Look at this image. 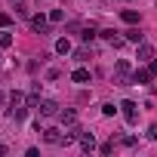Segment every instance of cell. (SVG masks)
I'll list each match as a JSON object with an SVG mask.
<instances>
[{"instance_id": "obj_5", "label": "cell", "mask_w": 157, "mask_h": 157, "mask_svg": "<svg viewBox=\"0 0 157 157\" xmlns=\"http://www.w3.org/2000/svg\"><path fill=\"white\" fill-rule=\"evenodd\" d=\"M31 28H34L37 34H46V31H49V16H34V19H31Z\"/></svg>"}, {"instance_id": "obj_16", "label": "cell", "mask_w": 157, "mask_h": 157, "mask_svg": "<svg viewBox=\"0 0 157 157\" xmlns=\"http://www.w3.org/2000/svg\"><path fill=\"white\" fill-rule=\"evenodd\" d=\"M123 22L126 25H139V13L136 10H123Z\"/></svg>"}, {"instance_id": "obj_28", "label": "cell", "mask_w": 157, "mask_h": 157, "mask_svg": "<svg viewBox=\"0 0 157 157\" xmlns=\"http://www.w3.org/2000/svg\"><path fill=\"white\" fill-rule=\"evenodd\" d=\"M3 154H6V145H0V157H3Z\"/></svg>"}, {"instance_id": "obj_12", "label": "cell", "mask_w": 157, "mask_h": 157, "mask_svg": "<svg viewBox=\"0 0 157 157\" xmlns=\"http://www.w3.org/2000/svg\"><path fill=\"white\" fill-rule=\"evenodd\" d=\"M10 117H13V120H16V123H22V120H25V117H28V111H25V108H22V105H13V108H10Z\"/></svg>"}, {"instance_id": "obj_13", "label": "cell", "mask_w": 157, "mask_h": 157, "mask_svg": "<svg viewBox=\"0 0 157 157\" xmlns=\"http://www.w3.org/2000/svg\"><path fill=\"white\" fill-rule=\"evenodd\" d=\"M126 40H129V43H136V46H139V43H142V40H145V34H142V31H139V28H129V31H126Z\"/></svg>"}, {"instance_id": "obj_17", "label": "cell", "mask_w": 157, "mask_h": 157, "mask_svg": "<svg viewBox=\"0 0 157 157\" xmlns=\"http://www.w3.org/2000/svg\"><path fill=\"white\" fill-rule=\"evenodd\" d=\"M59 22H65V13L62 10H52L49 13V25H59Z\"/></svg>"}, {"instance_id": "obj_9", "label": "cell", "mask_w": 157, "mask_h": 157, "mask_svg": "<svg viewBox=\"0 0 157 157\" xmlns=\"http://www.w3.org/2000/svg\"><path fill=\"white\" fill-rule=\"evenodd\" d=\"M13 40H16V37H13V31H10V28H0V49H10V46H13Z\"/></svg>"}, {"instance_id": "obj_6", "label": "cell", "mask_w": 157, "mask_h": 157, "mask_svg": "<svg viewBox=\"0 0 157 157\" xmlns=\"http://www.w3.org/2000/svg\"><path fill=\"white\" fill-rule=\"evenodd\" d=\"M59 120H62V126H74L77 123V111L74 108H62L59 111Z\"/></svg>"}, {"instance_id": "obj_8", "label": "cell", "mask_w": 157, "mask_h": 157, "mask_svg": "<svg viewBox=\"0 0 157 157\" xmlns=\"http://www.w3.org/2000/svg\"><path fill=\"white\" fill-rule=\"evenodd\" d=\"M80 148H83V151H93V148H96V136L80 129Z\"/></svg>"}, {"instance_id": "obj_1", "label": "cell", "mask_w": 157, "mask_h": 157, "mask_svg": "<svg viewBox=\"0 0 157 157\" xmlns=\"http://www.w3.org/2000/svg\"><path fill=\"white\" fill-rule=\"evenodd\" d=\"M120 111H123V120H126L129 126L139 120V105H136V102H129V99H126V102H120Z\"/></svg>"}, {"instance_id": "obj_27", "label": "cell", "mask_w": 157, "mask_h": 157, "mask_svg": "<svg viewBox=\"0 0 157 157\" xmlns=\"http://www.w3.org/2000/svg\"><path fill=\"white\" fill-rule=\"evenodd\" d=\"M3 102H10V96H6V93H0V105H3Z\"/></svg>"}, {"instance_id": "obj_15", "label": "cell", "mask_w": 157, "mask_h": 157, "mask_svg": "<svg viewBox=\"0 0 157 157\" xmlns=\"http://www.w3.org/2000/svg\"><path fill=\"white\" fill-rule=\"evenodd\" d=\"M25 105H28V108H37V105H40V83H37V86H34V93L25 99Z\"/></svg>"}, {"instance_id": "obj_22", "label": "cell", "mask_w": 157, "mask_h": 157, "mask_svg": "<svg viewBox=\"0 0 157 157\" xmlns=\"http://www.w3.org/2000/svg\"><path fill=\"white\" fill-rule=\"evenodd\" d=\"M114 111H117V108H114V105H111V102H105V105H102V114H105V117H111V114H114Z\"/></svg>"}, {"instance_id": "obj_18", "label": "cell", "mask_w": 157, "mask_h": 157, "mask_svg": "<svg viewBox=\"0 0 157 157\" xmlns=\"http://www.w3.org/2000/svg\"><path fill=\"white\" fill-rule=\"evenodd\" d=\"M74 59H77V62H86V59H90V46H80V49L74 52Z\"/></svg>"}, {"instance_id": "obj_23", "label": "cell", "mask_w": 157, "mask_h": 157, "mask_svg": "<svg viewBox=\"0 0 157 157\" xmlns=\"http://www.w3.org/2000/svg\"><path fill=\"white\" fill-rule=\"evenodd\" d=\"M59 74H62L59 68H49V71H46V80H56V77H59Z\"/></svg>"}, {"instance_id": "obj_21", "label": "cell", "mask_w": 157, "mask_h": 157, "mask_svg": "<svg viewBox=\"0 0 157 157\" xmlns=\"http://www.w3.org/2000/svg\"><path fill=\"white\" fill-rule=\"evenodd\" d=\"M96 34H99V31H96V28H86V31H83V40H86V43H90V40H96Z\"/></svg>"}, {"instance_id": "obj_4", "label": "cell", "mask_w": 157, "mask_h": 157, "mask_svg": "<svg viewBox=\"0 0 157 157\" xmlns=\"http://www.w3.org/2000/svg\"><path fill=\"white\" fill-rule=\"evenodd\" d=\"M114 71H117V80H114V83H126V80H129V62L120 59V62L114 65Z\"/></svg>"}, {"instance_id": "obj_2", "label": "cell", "mask_w": 157, "mask_h": 157, "mask_svg": "<svg viewBox=\"0 0 157 157\" xmlns=\"http://www.w3.org/2000/svg\"><path fill=\"white\" fill-rule=\"evenodd\" d=\"M37 111H40V117H59V102H52V99H43L40 105H37Z\"/></svg>"}, {"instance_id": "obj_7", "label": "cell", "mask_w": 157, "mask_h": 157, "mask_svg": "<svg viewBox=\"0 0 157 157\" xmlns=\"http://www.w3.org/2000/svg\"><path fill=\"white\" fill-rule=\"evenodd\" d=\"M151 59H154V46L142 40V43H139V62H151Z\"/></svg>"}, {"instance_id": "obj_14", "label": "cell", "mask_w": 157, "mask_h": 157, "mask_svg": "<svg viewBox=\"0 0 157 157\" xmlns=\"http://www.w3.org/2000/svg\"><path fill=\"white\" fill-rule=\"evenodd\" d=\"M56 52H59V56H68V52H71V40H68V37L56 40Z\"/></svg>"}, {"instance_id": "obj_25", "label": "cell", "mask_w": 157, "mask_h": 157, "mask_svg": "<svg viewBox=\"0 0 157 157\" xmlns=\"http://www.w3.org/2000/svg\"><path fill=\"white\" fill-rule=\"evenodd\" d=\"M148 139H157V123H151V129H148Z\"/></svg>"}, {"instance_id": "obj_3", "label": "cell", "mask_w": 157, "mask_h": 157, "mask_svg": "<svg viewBox=\"0 0 157 157\" xmlns=\"http://www.w3.org/2000/svg\"><path fill=\"white\" fill-rule=\"evenodd\" d=\"M43 142H46V145H62V129L46 126V129H43Z\"/></svg>"}, {"instance_id": "obj_10", "label": "cell", "mask_w": 157, "mask_h": 157, "mask_svg": "<svg viewBox=\"0 0 157 157\" xmlns=\"http://www.w3.org/2000/svg\"><path fill=\"white\" fill-rule=\"evenodd\" d=\"M151 77H154V74H151V68H139V71L132 74V83H148Z\"/></svg>"}, {"instance_id": "obj_26", "label": "cell", "mask_w": 157, "mask_h": 157, "mask_svg": "<svg viewBox=\"0 0 157 157\" xmlns=\"http://www.w3.org/2000/svg\"><path fill=\"white\" fill-rule=\"evenodd\" d=\"M148 68H151V74H157V59H151V65H148Z\"/></svg>"}, {"instance_id": "obj_19", "label": "cell", "mask_w": 157, "mask_h": 157, "mask_svg": "<svg viewBox=\"0 0 157 157\" xmlns=\"http://www.w3.org/2000/svg\"><path fill=\"white\" fill-rule=\"evenodd\" d=\"M22 102H25V96H22L19 90H13V93H10V105H22Z\"/></svg>"}, {"instance_id": "obj_20", "label": "cell", "mask_w": 157, "mask_h": 157, "mask_svg": "<svg viewBox=\"0 0 157 157\" xmlns=\"http://www.w3.org/2000/svg\"><path fill=\"white\" fill-rule=\"evenodd\" d=\"M13 25V16H6V13H0V28H10Z\"/></svg>"}, {"instance_id": "obj_11", "label": "cell", "mask_w": 157, "mask_h": 157, "mask_svg": "<svg viewBox=\"0 0 157 157\" xmlns=\"http://www.w3.org/2000/svg\"><path fill=\"white\" fill-rule=\"evenodd\" d=\"M71 80H74V83H90V71H86V68L71 71Z\"/></svg>"}, {"instance_id": "obj_24", "label": "cell", "mask_w": 157, "mask_h": 157, "mask_svg": "<svg viewBox=\"0 0 157 157\" xmlns=\"http://www.w3.org/2000/svg\"><path fill=\"white\" fill-rule=\"evenodd\" d=\"M111 151H114V139H111V142H105V145H102V154H111Z\"/></svg>"}]
</instances>
